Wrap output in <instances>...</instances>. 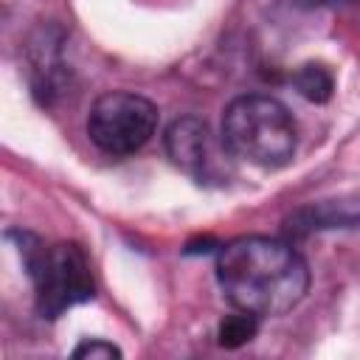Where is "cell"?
Instances as JSON below:
<instances>
[{"label": "cell", "mask_w": 360, "mask_h": 360, "mask_svg": "<svg viewBox=\"0 0 360 360\" xmlns=\"http://www.w3.org/2000/svg\"><path fill=\"white\" fill-rule=\"evenodd\" d=\"M118 354L121 352L104 340H84L82 346L73 349V357H118Z\"/></svg>", "instance_id": "cell-8"}, {"label": "cell", "mask_w": 360, "mask_h": 360, "mask_svg": "<svg viewBox=\"0 0 360 360\" xmlns=\"http://www.w3.org/2000/svg\"><path fill=\"white\" fill-rule=\"evenodd\" d=\"M292 84H295V90H298L307 101L321 104V101H329V96H332V90H335V76H332V70H329L326 65L309 62V65H301V68L295 70Z\"/></svg>", "instance_id": "cell-6"}, {"label": "cell", "mask_w": 360, "mask_h": 360, "mask_svg": "<svg viewBox=\"0 0 360 360\" xmlns=\"http://www.w3.org/2000/svg\"><path fill=\"white\" fill-rule=\"evenodd\" d=\"M222 143L253 166L276 169L295 155V121L278 98L239 96L222 115Z\"/></svg>", "instance_id": "cell-2"}, {"label": "cell", "mask_w": 360, "mask_h": 360, "mask_svg": "<svg viewBox=\"0 0 360 360\" xmlns=\"http://www.w3.org/2000/svg\"><path fill=\"white\" fill-rule=\"evenodd\" d=\"M256 321H259L256 315L236 309L233 315H228L222 321V326H219V343L222 346H242V343H248L256 335Z\"/></svg>", "instance_id": "cell-7"}, {"label": "cell", "mask_w": 360, "mask_h": 360, "mask_svg": "<svg viewBox=\"0 0 360 360\" xmlns=\"http://www.w3.org/2000/svg\"><path fill=\"white\" fill-rule=\"evenodd\" d=\"M20 248L42 318H59L65 309L93 298L90 262L76 242L45 245L31 233H20Z\"/></svg>", "instance_id": "cell-3"}, {"label": "cell", "mask_w": 360, "mask_h": 360, "mask_svg": "<svg viewBox=\"0 0 360 360\" xmlns=\"http://www.w3.org/2000/svg\"><path fill=\"white\" fill-rule=\"evenodd\" d=\"M217 278L233 309L256 318L292 309L309 287L304 259L281 239L239 236L217 256Z\"/></svg>", "instance_id": "cell-1"}, {"label": "cell", "mask_w": 360, "mask_h": 360, "mask_svg": "<svg viewBox=\"0 0 360 360\" xmlns=\"http://www.w3.org/2000/svg\"><path fill=\"white\" fill-rule=\"evenodd\" d=\"M158 129V110L149 98L112 90L96 98L87 115L90 141L107 155L138 152Z\"/></svg>", "instance_id": "cell-4"}, {"label": "cell", "mask_w": 360, "mask_h": 360, "mask_svg": "<svg viewBox=\"0 0 360 360\" xmlns=\"http://www.w3.org/2000/svg\"><path fill=\"white\" fill-rule=\"evenodd\" d=\"M166 152L177 169H183L186 174H191L197 180L219 177L222 160H219L217 143L211 138V129L194 115L177 118L166 129Z\"/></svg>", "instance_id": "cell-5"}]
</instances>
